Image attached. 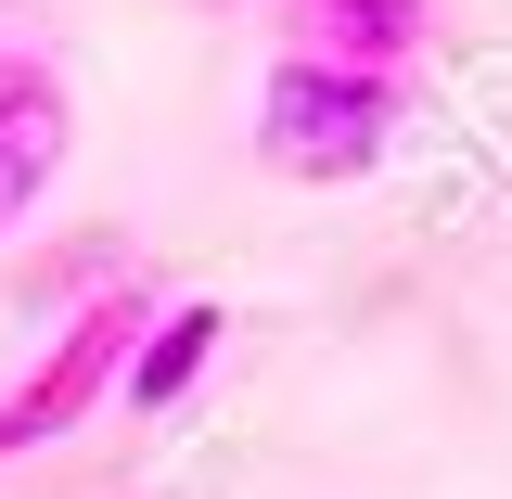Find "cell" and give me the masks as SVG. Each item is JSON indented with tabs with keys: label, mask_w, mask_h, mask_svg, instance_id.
<instances>
[{
	"label": "cell",
	"mask_w": 512,
	"mask_h": 499,
	"mask_svg": "<svg viewBox=\"0 0 512 499\" xmlns=\"http://www.w3.org/2000/svg\"><path fill=\"white\" fill-rule=\"evenodd\" d=\"M384 141H397V77H359V64H320V52H282L256 77V154L282 167V180H359L384 167Z\"/></svg>",
	"instance_id": "cell-1"
},
{
	"label": "cell",
	"mask_w": 512,
	"mask_h": 499,
	"mask_svg": "<svg viewBox=\"0 0 512 499\" xmlns=\"http://www.w3.org/2000/svg\"><path fill=\"white\" fill-rule=\"evenodd\" d=\"M141 295H90V308H64V333L26 359V372L0 384V461H26V448H52L64 423H90L103 397H116V372H128V346H141Z\"/></svg>",
	"instance_id": "cell-2"
},
{
	"label": "cell",
	"mask_w": 512,
	"mask_h": 499,
	"mask_svg": "<svg viewBox=\"0 0 512 499\" xmlns=\"http://www.w3.org/2000/svg\"><path fill=\"white\" fill-rule=\"evenodd\" d=\"M64 154H77V90L39 52H0V244L52 205Z\"/></svg>",
	"instance_id": "cell-3"
},
{
	"label": "cell",
	"mask_w": 512,
	"mask_h": 499,
	"mask_svg": "<svg viewBox=\"0 0 512 499\" xmlns=\"http://www.w3.org/2000/svg\"><path fill=\"white\" fill-rule=\"evenodd\" d=\"M218 346H231V308H218V295H180V308H154V320H141V346H128L116 397L141 410V423H167L192 384L218 372Z\"/></svg>",
	"instance_id": "cell-4"
},
{
	"label": "cell",
	"mask_w": 512,
	"mask_h": 499,
	"mask_svg": "<svg viewBox=\"0 0 512 499\" xmlns=\"http://www.w3.org/2000/svg\"><path fill=\"white\" fill-rule=\"evenodd\" d=\"M282 13H295L282 52L359 64V77H397V64L423 52V26H436V0H282Z\"/></svg>",
	"instance_id": "cell-5"
}]
</instances>
